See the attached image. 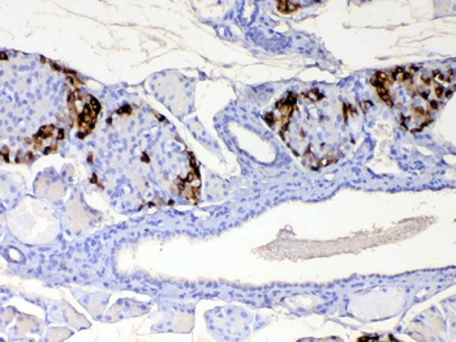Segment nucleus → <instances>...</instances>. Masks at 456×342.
I'll return each mask as SVG.
<instances>
[{"instance_id": "nucleus-1", "label": "nucleus", "mask_w": 456, "mask_h": 342, "mask_svg": "<svg viewBox=\"0 0 456 342\" xmlns=\"http://www.w3.org/2000/svg\"><path fill=\"white\" fill-rule=\"evenodd\" d=\"M81 101H83V107H78L73 101L69 100L71 115L73 116V119H76L77 124H78V130H80L78 136L85 137L94 128L97 116L101 111V105L94 97H90V95H86V98H84V95H83Z\"/></svg>"}, {"instance_id": "nucleus-2", "label": "nucleus", "mask_w": 456, "mask_h": 342, "mask_svg": "<svg viewBox=\"0 0 456 342\" xmlns=\"http://www.w3.org/2000/svg\"><path fill=\"white\" fill-rule=\"evenodd\" d=\"M64 132L57 128L55 125H46L42 127L34 137L31 144L37 151H42L45 154L54 152L57 149V144L63 139Z\"/></svg>"}, {"instance_id": "nucleus-3", "label": "nucleus", "mask_w": 456, "mask_h": 342, "mask_svg": "<svg viewBox=\"0 0 456 342\" xmlns=\"http://www.w3.org/2000/svg\"><path fill=\"white\" fill-rule=\"evenodd\" d=\"M300 8V6L297 3H292V1H285V0H282V1H278V11L283 15H291L294 13L296 11Z\"/></svg>"}]
</instances>
